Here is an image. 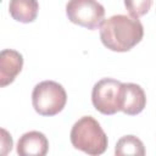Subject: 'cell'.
I'll return each instance as SVG.
<instances>
[{"label":"cell","instance_id":"obj_1","mask_svg":"<svg viewBox=\"0 0 156 156\" xmlns=\"http://www.w3.org/2000/svg\"><path fill=\"white\" fill-rule=\"evenodd\" d=\"M144 28L138 18L115 15L104 20L100 26L101 43L111 51L126 52L141 41Z\"/></svg>","mask_w":156,"mask_h":156},{"label":"cell","instance_id":"obj_2","mask_svg":"<svg viewBox=\"0 0 156 156\" xmlns=\"http://www.w3.org/2000/svg\"><path fill=\"white\" fill-rule=\"evenodd\" d=\"M69 139L73 147L93 156L104 154L108 144L100 123L91 116H83L73 124Z\"/></svg>","mask_w":156,"mask_h":156},{"label":"cell","instance_id":"obj_3","mask_svg":"<svg viewBox=\"0 0 156 156\" xmlns=\"http://www.w3.org/2000/svg\"><path fill=\"white\" fill-rule=\"evenodd\" d=\"M67 102L65 88L54 80L38 83L32 93V104L40 116H55L60 113Z\"/></svg>","mask_w":156,"mask_h":156},{"label":"cell","instance_id":"obj_4","mask_svg":"<svg viewBox=\"0 0 156 156\" xmlns=\"http://www.w3.org/2000/svg\"><path fill=\"white\" fill-rule=\"evenodd\" d=\"M91 102L102 115H115L122 111L123 83L113 78L100 79L93 87Z\"/></svg>","mask_w":156,"mask_h":156},{"label":"cell","instance_id":"obj_5","mask_svg":"<svg viewBox=\"0 0 156 156\" xmlns=\"http://www.w3.org/2000/svg\"><path fill=\"white\" fill-rule=\"evenodd\" d=\"M66 15L72 23L94 30L104 22L105 9L96 0H69Z\"/></svg>","mask_w":156,"mask_h":156},{"label":"cell","instance_id":"obj_6","mask_svg":"<svg viewBox=\"0 0 156 156\" xmlns=\"http://www.w3.org/2000/svg\"><path fill=\"white\" fill-rule=\"evenodd\" d=\"M23 56L12 49H4L0 52V85L4 88L11 84L22 71Z\"/></svg>","mask_w":156,"mask_h":156},{"label":"cell","instance_id":"obj_7","mask_svg":"<svg viewBox=\"0 0 156 156\" xmlns=\"http://www.w3.org/2000/svg\"><path fill=\"white\" fill-rule=\"evenodd\" d=\"M48 150L49 141L45 134L38 130L24 133L17 143V154L20 156H44Z\"/></svg>","mask_w":156,"mask_h":156},{"label":"cell","instance_id":"obj_8","mask_svg":"<svg viewBox=\"0 0 156 156\" xmlns=\"http://www.w3.org/2000/svg\"><path fill=\"white\" fill-rule=\"evenodd\" d=\"M146 105V95L143 88L135 83H123L122 112L129 116L140 113Z\"/></svg>","mask_w":156,"mask_h":156},{"label":"cell","instance_id":"obj_9","mask_svg":"<svg viewBox=\"0 0 156 156\" xmlns=\"http://www.w3.org/2000/svg\"><path fill=\"white\" fill-rule=\"evenodd\" d=\"M39 10L38 0H10L9 12L11 17L22 23H30L37 18Z\"/></svg>","mask_w":156,"mask_h":156},{"label":"cell","instance_id":"obj_10","mask_svg":"<svg viewBox=\"0 0 156 156\" xmlns=\"http://www.w3.org/2000/svg\"><path fill=\"white\" fill-rule=\"evenodd\" d=\"M115 154L118 156H122V155L143 156L145 155V147L143 141L139 138L134 135H124L117 141L115 147Z\"/></svg>","mask_w":156,"mask_h":156},{"label":"cell","instance_id":"obj_11","mask_svg":"<svg viewBox=\"0 0 156 156\" xmlns=\"http://www.w3.org/2000/svg\"><path fill=\"white\" fill-rule=\"evenodd\" d=\"M151 5L152 0H124V6L128 13L134 18L146 15L151 9Z\"/></svg>","mask_w":156,"mask_h":156},{"label":"cell","instance_id":"obj_12","mask_svg":"<svg viewBox=\"0 0 156 156\" xmlns=\"http://www.w3.org/2000/svg\"><path fill=\"white\" fill-rule=\"evenodd\" d=\"M13 143H12V138L11 135L6 132V129H1V154L6 155L9 151L12 150Z\"/></svg>","mask_w":156,"mask_h":156}]
</instances>
